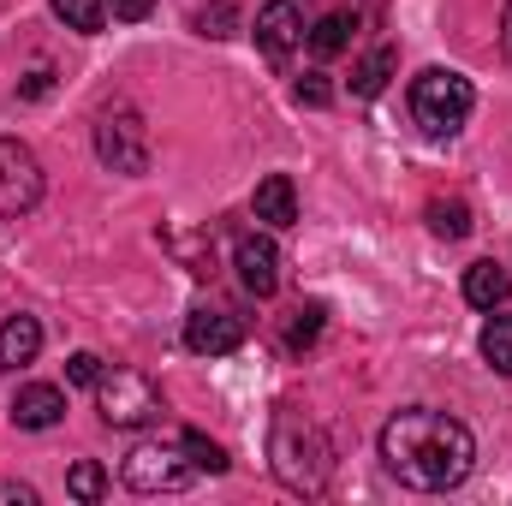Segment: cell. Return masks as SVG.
I'll return each instance as SVG.
<instances>
[{
	"instance_id": "1",
	"label": "cell",
	"mask_w": 512,
	"mask_h": 506,
	"mask_svg": "<svg viewBox=\"0 0 512 506\" xmlns=\"http://www.w3.org/2000/svg\"><path fill=\"white\" fill-rule=\"evenodd\" d=\"M382 465L417 495H447L471 477L477 465V441L459 417L411 405L382 429Z\"/></svg>"
},
{
	"instance_id": "2",
	"label": "cell",
	"mask_w": 512,
	"mask_h": 506,
	"mask_svg": "<svg viewBox=\"0 0 512 506\" xmlns=\"http://www.w3.org/2000/svg\"><path fill=\"white\" fill-rule=\"evenodd\" d=\"M274 471H280V483L286 489H304V495H316L322 483H328V471H334V453H328V441H322V429L316 423H304L298 411H280L274 417Z\"/></svg>"
},
{
	"instance_id": "3",
	"label": "cell",
	"mask_w": 512,
	"mask_h": 506,
	"mask_svg": "<svg viewBox=\"0 0 512 506\" xmlns=\"http://www.w3.org/2000/svg\"><path fill=\"white\" fill-rule=\"evenodd\" d=\"M471 108H477L471 78H459V72H447V66L417 72V84H411V120L429 131V137H453V131L471 120Z\"/></svg>"
},
{
	"instance_id": "4",
	"label": "cell",
	"mask_w": 512,
	"mask_h": 506,
	"mask_svg": "<svg viewBox=\"0 0 512 506\" xmlns=\"http://www.w3.org/2000/svg\"><path fill=\"white\" fill-rule=\"evenodd\" d=\"M120 477L137 495H179L197 477V465H191V453H185L179 435H155V441H137L120 459Z\"/></svg>"
},
{
	"instance_id": "5",
	"label": "cell",
	"mask_w": 512,
	"mask_h": 506,
	"mask_svg": "<svg viewBox=\"0 0 512 506\" xmlns=\"http://www.w3.org/2000/svg\"><path fill=\"white\" fill-rule=\"evenodd\" d=\"M96 405H102V423H114V429H143V423L161 417L155 381L137 376V370H102V381H96Z\"/></svg>"
},
{
	"instance_id": "6",
	"label": "cell",
	"mask_w": 512,
	"mask_h": 506,
	"mask_svg": "<svg viewBox=\"0 0 512 506\" xmlns=\"http://www.w3.org/2000/svg\"><path fill=\"white\" fill-rule=\"evenodd\" d=\"M96 155L114 167V173H149V126L143 114L114 102L96 114Z\"/></svg>"
},
{
	"instance_id": "7",
	"label": "cell",
	"mask_w": 512,
	"mask_h": 506,
	"mask_svg": "<svg viewBox=\"0 0 512 506\" xmlns=\"http://www.w3.org/2000/svg\"><path fill=\"white\" fill-rule=\"evenodd\" d=\"M42 203V161L18 143L0 137V221H18Z\"/></svg>"
},
{
	"instance_id": "8",
	"label": "cell",
	"mask_w": 512,
	"mask_h": 506,
	"mask_svg": "<svg viewBox=\"0 0 512 506\" xmlns=\"http://www.w3.org/2000/svg\"><path fill=\"white\" fill-rule=\"evenodd\" d=\"M185 346L197 352V358H227V352H239L245 346V322L233 316V310H191L185 316Z\"/></svg>"
},
{
	"instance_id": "9",
	"label": "cell",
	"mask_w": 512,
	"mask_h": 506,
	"mask_svg": "<svg viewBox=\"0 0 512 506\" xmlns=\"http://www.w3.org/2000/svg\"><path fill=\"white\" fill-rule=\"evenodd\" d=\"M256 42H262L268 60H286V54L304 42V18H298V6H292V0H262V6H256Z\"/></svg>"
},
{
	"instance_id": "10",
	"label": "cell",
	"mask_w": 512,
	"mask_h": 506,
	"mask_svg": "<svg viewBox=\"0 0 512 506\" xmlns=\"http://www.w3.org/2000/svg\"><path fill=\"white\" fill-rule=\"evenodd\" d=\"M233 268H239L245 292H256V298H268V292L280 286V251H274V239H262V233H245V239L233 245Z\"/></svg>"
},
{
	"instance_id": "11",
	"label": "cell",
	"mask_w": 512,
	"mask_h": 506,
	"mask_svg": "<svg viewBox=\"0 0 512 506\" xmlns=\"http://www.w3.org/2000/svg\"><path fill=\"white\" fill-rule=\"evenodd\" d=\"M60 417H66V393L60 387H48V381L18 387V399H12V423L18 429H54Z\"/></svg>"
},
{
	"instance_id": "12",
	"label": "cell",
	"mask_w": 512,
	"mask_h": 506,
	"mask_svg": "<svg viewBox=\"0 0 512 506\" xmlns=\"http://www.w3.org/2000/svg\"><path fill=\"white\" fill-rule=\"evenodd\" d=\"M36 352H42V322L36 316H6L0 322V370L12 376V370L36 364Z\"/></svg>"
},
{
	"instance_id": "13",
	"label": "cell",
	"mask_w": 512,
	"mask_h": 506,
	"mask_svg": "<svg viewBox=\"0 0 512 506\" xmlns=\"http://www.w3.org/2000/svg\"><path fill=\"white\" fill-rule=\"evenodd\" d=\"M251 215L262 221V227H292V221H298V191H292L286 173H268V179L256 185Z\"/></svg>"
},
{
	"instance_id": "14",
	"label": "cell",
	"mask_w": 512,
	"mask_h": 506,
	"mask_svg": "<svg viewBox=\"0 0 512 506\" xmlns=\"http://www.w3.org/2000/svg\"><path fill=\"white\" fill-rule=\"evenodd\" d=\"M507 292H512V274L501 262H471V268H465V298H471L477 310H501Z\"/></svg>"
},
{
	"instance_id": "15",
	"label": "cell",
	"mask_w": 512,
	"mask_h": 506,
	"mask_svg": "<svg viewBox=\"0 0 512 506\" xmlns=\"http://www.w3.org/2000/svg\"><path fill=\"white\" fill-rule=\"evenodd\" d=\"M352 30H358V12H328L322 24H310V36H304V42H310V54H316V60H334V54L352 42Z\"/></svg>"
},
{
	"instance_id": "16",
	"label": "cell",
	"mask_w": 512,
	"mask_h": 506,
	"mask_svg": "<svg viewBox=\"0 0 512 506\" xmlns=\"http://www.w3.org/2000/svg\"><path fill=\"white\" fill-rule=\"evenodd\" d=\"M483 358L495 376H512V316H501V310L483 322Z\"/></svg>"
},
{
	"instance_id": "17",
	"label": "cell",
	"mask_w": 512,
	"mask_h": 506,
	"mask_svg": "<svg viewBox=\"0 0 512 506\" xmlns=\"http://www.w3.org/2000/svg\"><path fill=\"white\" fill-rule=\"evenodd\" d=\"M48 6H54V18H60L66 30H78V36H96L102 18H108V0H48Z\"/></svg>"
},
{
	"instance_id": "18",
	"label": "cell",
	"mask_w": 512,
	"mask_h": 506,
	"mask_svg": "<svg viewBox=\"0 0 512 506\" xmlns=\"http://www.w3.org/2000/svg\"><path fill=\"white\" fill-rule=\"evenodd\" d=\"M393 66H399V54H393V48H376V54H364V66L352 72V96H382L387 78H393Z\"/></svg>"
},
{
	"instance_id": "19",
	"label": "cell",
	"mask_w": 512,
	"mask_h": 506,
	"mask_svg": "<svg viewBox=\"0 0 512 506\" xmlns=\"http://www.w3.org/2000/svg\"><path fill=\"white\" fill-rule=\"evenodd\" d=\"M429 233H435V239H465V233H471V209H465L459 197H435V203H429Z\"/></svg>"
},
{
	"instance_id": "20",
	"label": "cell",
	"mask_w": 512,
	"mask_h": 506,
	"mask_svg": "<svg viewBox=\"0 0 512 506\" xmlns=\"http://www.w3.org/2000/svg\"><path fill=\"white\" fill-rule=\"evenodd\" d=\"M179 441H185L191 465H197V471H209V477H221V471L233 465V459H227V453H221V447H215L209 435H197V429H179Z\"/></svg>"
},
{
	"instance_id": "21",
	"label": "cell",
	"mask_w": 512,
	"mask_h": 506,
	"mask_svg": "<svg viewBox=\"0 0 512 506\" xmlns=\"http://www.w3.org/2000/svg\"><path fill=\"white\" fill-rule=\"evenodd\" d=\"M66 489H72L78 501H102V489H108V471H102L96 459H78V465L66 471Z\"/></svg>"
},
{
	"instance_id": "22",
	"label": "cell",
	"mask_w": 512,
	"mask_h": 506,
	"mask_svg": "<svg viewBox=\"0 0 512 506\" xmlns=\"http://www.w3.org/2000/svg\"><path fill=\"white\" fill-rule=\"evenodd\" d=\"M316 334H322V304H298V310H292V322H286V346H292V352H304Z\"/></svg>"
},
{
	"instance_id": "23",
	"label": "cell",
	"mask_w": 512,
	"mask_h": 506,
	"mask_svg": "<svg viewBox=\"0 0 512 506\" xmlns=\"http://www.w3.org/2000/svg\"><path fill=\"white\" fill-rule=\"evenodd\" d=\"M66 381L96 387V381H102V358H96V352H72V358H66Z\"/></svg>"
},
{
	"instance_id": "24",
	"label": "cell",
	"mask_w": 512,
	"mask_h": 506,
	"mask_svg": "<svg viewBox=\"0 0 512 506\" xmlns=\"http://www.w3.org/2000/svg\"><path fill=\"white\" fill-rule=\"evenodd\" d=\"M233 24H239V12H233L227 0H221L215 12H203V18H197V30H203V36H233Z\"/></svg>"
},
{
	"instance_id": "25",
	"label": "cell",
	"mask_w": 512,
	"mask_h": 506,
	"mask_svg": "<svg viewBox=\"0 0 512 506\" xmlns=\"http://www.w3.org/2000/svg\"><path fill=\"white\" fill-rule=\"evenodd\" d=\"M298 102H310V108H328V102H334V90H328V78H322V72H310V78H298Z\"/></svg>"
},
{
	"instance_id": "26",
	"label": "cell",
	"mask_w": 512,
	"mask_h": 506,
	"mask_svg": "<svg viewBox=\"0 0 512 506\" xmlns=\"http://www.w3.org/2000/svg\"><path fill=\"white\" fill-rule=\"evenodd\" d=\"M149 6H155V0H108L114 18H149Z\"/></svg>"
},
{
	"instance_id": "27",
	"label": "cell",
	"mask_w": 512,
	"mask_h": 506,
	"mask_svg": "<svg viewBox=\"0 0 512 506\" xmlns=\"http://www.w3.org/2000/svg\"><path fill=\"white\" fill-rule=\"evenodd\" d=\"M36 506V489H12V483H6V489H0V506Z\"/></svg>"
},
{
	"instance_id": "28",
	"label": "cell",
	"mask_w": 512,
	"mask_h": 506,
	"mask_svg": "<svg viewBox=\"0 0 512 506\" xmlns=\"http://www.w3.org/2000/svg\"><path fill=\"white\" fill-rule=\"evenodd\" d=\"M501 48H507V60H512V0H507V12H501Z\"/></svg>"
}]
</instances>
